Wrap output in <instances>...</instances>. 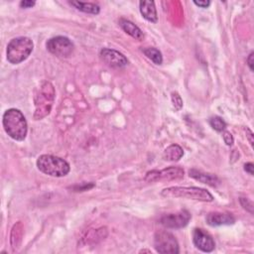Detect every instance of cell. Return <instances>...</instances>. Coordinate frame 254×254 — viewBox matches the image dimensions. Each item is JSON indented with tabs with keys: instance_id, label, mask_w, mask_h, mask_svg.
Wrapping results in <instances>:
<instances>
[{
	"instance_id": "7",
	"label": "cell",
	"mask_w": 254,
	"mask_h": 254,
	"mask_svg": "<svg viewBox=\"0 0 254 254\" xmlns=\"http://www.w3.org/2000/svg\"><path fill=\"white\" fill-rule=\"evenodd\" d=\"M47 50L59 57V58H68L74 49L72 42L64 36H57L49 39L46 43Z\"/></svg>"
},
{
	"instance_id": "24",
	"label": "cell",
	"mask_w": 254,
	"mask_h": 254,
	"mask_svg": "<svg viewBox=\"0 0 254 254\" xmlns=\"http://www.w3.org/2000/svg\"><path fill=\"white\" fill-rule=\"evenodd\" d=\"M36 4L35 1H31V0H24L20 2V7L24 8V9H28V8H32L34 5Z\"/></svg>"
},
{
	"instance_id": "26",
	"label": "cell",
	"mask_w": 254,
	"mask_h": 254,
	"mask_svg": "<svg viewBox=\"0 0 254 254\" xmlns=\"http://www.w3.org/2000/svg\"><path fill=\"white\" fill-rule=\"evenodd\" d=\"M254 165H253V163H246L245 165H244V171L246 172V173H248L249 175H251V176H253L254 175Z\"/></svg>"
},
{
	"instance_id": "19",
	"label": "cell",
	"mask_w": 254,
	"mask_h": 254,
	"mask_svg": "<svg viewBox=\"0 0 254 254\" xmlns=\"http://www.w3.org/2000/svg\"><path fill=\"white\" fill-rule=\"evenodd\" d=\"M22 224L21 222H17L14 226H13V229H12V232H11V244L15 241L16 239V243H15V246L13 248V250H15L16 248L19 247V243L17 242V240H19L21 242V239H22Z\"/></svg>"
},
{
	"instance_id": "12",
	"label": "cell",
	"mask_w": 254,
	"mask_h": 254,
	"mask_svg": "<svg viewBox=\"0 0 254 254\" xmlns=\"http://www.w3.org/2000/svg\"><path fill=\"white\" fill-rule=\"evenodd\" d=\"M206 223L210 226H221V225H230L235 222V218L231 213L227 212H209L205 217Z\"/></svg>"
},
{
	"instance_id": "23",
	"label": "cell",
	"mask_w": 254,
	"mask_h": 254,
	"mask_svg": "<svg viewBox=\"0 0 254 254\" xmlns=\"http://www.w3.org/2000/svg\"><path fill=\"white\" fill-rule=\"evenodd\" d=\"M222 137H223L224 143H225L227 146H231V145L233 144L234 139H233L232 134H231L229 131H223V133H222Z\"/></svg>"
},
{
	"instance_id": "3",
	"label": "cell",
	"mask_w": 254,
	"mask_h": 254,
	"mask_svg": "<svg viewBox=\"0 0 254 254\" xmlns=\"http://www.w3.org/2000/svg\"><path fill=\"white\" fill-rule=\"evenodd\" d=\"M36 164L42 173L51 177H64L70 171V166L65 160L53 155H41Z\"/></svg>"
},
{
	"instance_id": "21",
	"label": "cell",
	"mask_w": 254,
	"mask_h": 254,
	"mask_svg": "<svg viewBox=\"0 0 254 254\" xmlns=\"http://www.w3.org/2000/svg\"><path fill=\"white\" fill-rule=\"evenodd\" d=\"M171 98H172V103H173L174 108L176 110H180L183 107V99H182L181 95L175 91V92H172Z\"/></svg>"
},
{
	"instance_id": "1",
	"label": "cell",
	"mask_w": 254,
	"mask_h": 254,
	"mask_svg": "<svg viewBox=\"0 0 254 254\" xmlns=\"http://www.w3.org/2000/svg\"><path fill=\"white\" fill-rule=\"evenodd\" d=\"M5 132L15 141H24L28 133V124L24 114L16 108L7 109L2 117Z\"/></svg>"
},
{
	"instance_id": "18",
	"label": "cell",
	"mask_w": 254,
	"mask_h": 254,
	"mask_svg": "<svg viewBox=\"0 0 254 254\" xmlns=\"http://www.w3.org/2000/svg\"><path fill=\"white\" fill-rule=\"evenodd\" d=\"M142 52L143 54L148 58L150 59L155 64H161L163 63V56H162V53L156 49V48H153V47H148V48H144L142 49Z\"/></svg>"
},
{
	"instance_id": "11",
	"label": "cell",
	"mask_w": 254,
	"mask_h": 254,
	"mask_svg": "<svg viewBox=\"0 0 254 254\" xmlns=\"http://www.w3.org/2000/svg\"><path fill=\"white\" fill-rule=\"evenodd\" d=\"M192 242L202 252H211L215 248V242L212 236L201 228H194L192 230Z\"/></svg>"
},
{
	"instance_id": "4",
	"label": "cell",
	"mask_w": 254,
	"mask_h": 254,
	"mask_svg": "<svg viewBox=\"0 0 254 254\" xmlns=\"http://www.w3.org/2000/svg\"><path fill=\"white\" fill-rule=\"evenodd\" d=\"M161 194L166 197H183L204 202L213 200V196L208 190L197 187H170L162 190Z\"/></svg>"
},
{
	"instance_id": "9",
	"label": "cell",
	"mask_w": 254,
	"mask_h": 254,
	"mask_svg": "<svg viewBox=\"0 0 254 254\" xmlns=\"http://www.w3.org/2000/svg\"><path fill=\"white\" fill-rule=\"evenodd\" d=\"M191 215L188 210H181L176 213H169L163 215L160 219V223L166 228H183L188 225Z\"/></svg>"
},
{
	"instance_id": "8",
	"label": "cell",
	"mask_w": 254,
	"mask_h": 254,
	"mask_svg": "<svg viewBox=\"0 0 254 254\" xmlns=\"http://www.w3.org/2000/svg\"><path fill=\"white\" fill-rule=\"evenodd\" d=\"M184 170L180 167H169L163 170L149 171L145 176V181L148 183H154L158 181H173L179 180L184 177Z\"/></svg>"
},
{
	"instance_id": "10",
	"label": "cell",
	"mask_w": 254,
	"mask_h": 254,
	"mask_svg": "<svg viewBox=\"0 0 254 254\" xmlns=\"http://www.w3.org/2000/svg\"><path fill=\"white\" fill-rule=\"evenodd\" d=\"M101 61L107 64L110 67L113 68H122L125 67L128 64V60L127 58L120 52L113 50V49H108V48H103L100 53H99Z\"/></svg>"
},
{
	"instance_id": "17",
	"label": "cell",
	"mask_w": 254,
	"mask_h": 254,
	"mask_svg": "<svg viewBox=\"0 0 254 254\" xmlns=\"http://www.w3.org/2000/svg\"><path fill=\"white\" fill-rule=\"evenodd\" d=\"M69 4L73 6L75 9L92 15H97L100 12V8L95 3L90 2H81V1H69Z\"/></svg>"
},
{
	"instance_id": "29",
	"label": "cell",
	"mask_w": 254,
	"mask_h": 254,
	"mask_svg": "<svg viewBox=\"0 0 254 254\" xmlns=\"http://www.w3.org/2000/svg\"><path fill=\"white\" fill-rule=\"evenodd\" d=\"M140 252H148V253H151V251H150V250H141Z\"/></svg>"
},
{
	"instance_id": "16",
	"label": "cell",
	"mask_w": 254,
	"mask_h": 254,
	"mask_svg": "<svg viewBox=\"0 0 254 254\" xmlns=\"http://www.w3.org/2000/svg\"><path fill=\"white\" fill-rule=\"evenodd\" d=\"M184 156V150L183 148L178 144H172L169 147H167L163 153V158L166 161L171 162H177Z\"/></svg>"
},
{
	"instance_id": "2",
	"label": "cell",
	"mask_w": 254,
	"mask_h": 254,
	"mask_svg": "<svg viewBox=\"0 0 254 254\" xmlns=\"http://www.w3.org/2000/svg\"><path fill=\"white\" fill-rule=\"evenodd\" d=\"M34 49L33 41L28 37H17L7 45V61L12 64H18L28 59Z\"/></svg>"
},
{
	"instance_id": "14",
	"label": "cell",
	"mask_w": 254,
	"mask_h": 254,
	"mask_svg": "<svg viewBox=\"0 0 254 254\" xmlns=\"http://www.w3.org/2000/svg\"><path fill=\"white\" fill-rule=\"evenodd\" d=\"M140 13L147 21L151 23L158 22V14L155 6V2L151 0H144L139 2Z\"/></svg>"
},
{
	"instance_id": "22",
	"label": "cell",
	"mask_w": 254,
	"mask_h": 254,
	"mask_svg": "<svg viewBox=\"0 0 254 254\" xmlns=\"http://www.w3.org/2000/svg\"><path fill=\"white\" fill-rule=\"evenodd\" d=\"M240 203L243 206L244 209H246L247 211H249L251 214L253 213V203L251 200H249L248 198L245 197H240Z\"/></svg>"
},
{
	"instance_id": "20",
	"label": "cell",
	"mask_w": 254,
	"mask_h": 254,
	"mask_svg": "<svg viewBox=\"0 0 254 254\" xmlns=\"http://www.w3.org/2000/svg\"><path fill=\"white\" fill-rule=\"evenodd\" d=\"M209 125L217 132H222L226 128L225 121L219 116H212L209 118Z\"/></svg>"
},
{
	"instance_id": "5",
	"label": "cell",
	"mask_w": 254,
	"mask_h": 254,
	"mask_svg": "<svg viewBox=\"0 0 254 254\" xmlns=\"http://www.w3.org/2000/svg\"><path fill=\"white\" fill-rule=\"evenodd\" d=\"M55 98V89L52 83L45 81L38 93L35 96V105H36V112L34 114V118L36 120L42 119L47 116L52 108L53 102Z\"/></svg>"
},
{
	"instance_id": "6",
	"label": "cell",
	"mask_w": 254,
	"mask_h": 254,
	"mask_svg": "<svg viewBox=\"0 0 254 254\" xmlns=\"http://www.w3.org/2000/svg\"><path fill=\"white\" fill-rule=\"evenodd\" d=\"M154 247L161 254H178L180 252L176 237L166 230H159L155 233Z\"/></svg>"
},
{
	"instance_id": "28",
	"label": "cell",
	"mask_w": 254,
	"mask_h": 254,
	"mask_svg": "<svg viewBox=\"0 0 254 254\" xmlns=\"http://www.w3.org/2000/svg\"><path fill=\"white\" fill-rule=\"evenodd\" d=\"M245 131H246V137H247V139H248L250 145L253 147V142H254V141H253V133H252V131H251L248 127L245 128Z\"/></svg>"
},
{
	"instance_id": "25",
	"label": "cell",
	"mask_w": 254,
	"mask_h": 254,
	"mask_svg": "<svg viewBox=\"0 0 254 254\" xmlns=\"http://www.w3.org/2000/svg\"><path fill=\"white\" fill-rule=\"evenodd\" d=\"M193 4L200 7V8H207L210 5V1L209 0H202V1H193Z\"/></svg>"
},
{
	"instance_id": "15",
	"label": "cell",
	"mask_w": 254,
	"mask_h": 254,
	"mask_svg": "<svg viewBox=\"0 0 254 254\" xmlns=\"http://www.w3.org/2000/svg\"><path fill=\"white\" fill-rule=\"evenodd\" d=\"M119 26L122 28V30L126 34H128L132 38H134L138 41H141L144 39V34H143L142 30L138 26H136L133 22H131L127 19L121 18V19H119Z\"/></svg>"
},
{
	"instance_id": "13",
	"label": "cell",
	"mask_w": 254,
	"mask_h": 254,
	"mask_svg": "<svg viewBox=\"0 0 254 254\" xmlns=\"http://www.w3.org/2000/svg\"><path fill=\"white\" fill-rule=\"evenodd\" d=\"M189 176L191 177L192 179L202 183V184H205V185H208L212 188H215L217 186L220 185V180L213 174H209V173H203L201 171H198V170H195V169H191L189 171Z\"/></svg>"
},
{
	"instance_id": "27",
	"label": "cell",
	"mask_w": 254,
	"mask_h": 254,
	"mask_svg": "<svg viewBox=\"0 0 254 254\" xmlns=\"http://www.w3.org/2000/svg\"><path fill=\"white\" fill-rule=\"evenodd\" d=\"M253 58H254V53H253V52H251V53L249 54L248 58H247V64H248V66H249V68H250L251 70H253V69H254V68H253V64H254Z\"/></svg>"
}]
</instances>
